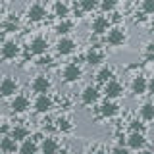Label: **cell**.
<instances>
[{
    "instance_id": "1",
    "label": "cell",
    "mask_w": 154,
    "mask_h": 154,
    "mask_svg": "<svg viewBox=\"0 0 154 154\" xmlns=\"http://www.w3.org/2000/svg\"><path fill=\"white\" fill-rule=\"evenodd\" d=\"M104 41H106V45H110L114 48H119V46H123L125 42H127V33H125V29L118 27V25L110 27L108 33L104 35Z\"/></svg>"
},
{
    "instance_id": "2",
    "label": "cell",
    "mask_w": 154,
    "mask_h": 154,
    "mask_svg": "<svg viewBox=\"0 0 154 154\" xmlns=\"http://www.w3.org/2000/svg\"><path fill=\"white\" fill-rule=\"evenodd\" d=\"M154 89V83L148 77H144L141 73H137L131 79V93L137 94V96H143V94H148V91Z\"/></svg>"
},
{
    "instance_id": "3",
    "label": "cell",
    "mask_w": 154,
    "mask_h": 154,
    "mask_svg": "<svg viewBox=\"0 0 154 154\" xmlns=\"http://www.w3.org/2000/svg\"><path fill=\"white\" fill-rule=\"evenodd\" d=\"M83 77V67L79 64H75V62H69V64L64 66V69H62V81L64 83H77V81Z\"/></svg>"
},
{
    "instance_id": "4",
    "label": "cell",
    "mask_w": 154,
    "mask_h": 154,
    "mask_svg": "<svg viewBox=\"0 0 154 154\" xmlns=\"http://www.w3.org/2000/svg\"><path fill=\"white\" fill-rule=\"evenodd\" d=\"M17 91H19V81L14 79L12 75H4L0 79V96L2 98H12L17 94Z\"/></svg>"
},
{
    "instance_id": "5",
    "label": "cell",
    "mask_w": 154,
    "mask_h": 154,
    "mask_svg": "<svg viewBox=\"0 0 154 154\" xmlns=\"http://www.w3.org/2000/svg\"><path fill=\"white\" fill-rule=\"evenodd\" d=\"M31 91L37 94H48L52 91V79L46 73H38L31 81Z\"/></svg>"
},
{
    "instance_id": "6",
    "label": "cell",
    "mask_w": 154,
    "mask_h": 154,
    "mask_svg": "<svg viewBox=\"0 0 154 154\" xmlns=\"http://www.w3.org/2000/svg\"><path fill=\"white\" fill-rule=\"evenodd\" d=\"M33 108L37 114H48L54 108V98L50 94H37V98L33 100Z\"/></svg>"
},
{
    "instance_id": "7",
    "label": "cell",
    "mask_w": 154,
    "mask_h": 154,
    "mask_svg": "<svg viewBox=\"0 0 154 154\" xmlns=\"http://www.w3.org/2000/svg\"><path fill=\"white\" fill-rule=\"evenodd\" d=\"M54 48H56V52L60 56H69V54H73V52L77 50V42L71 37H60L56 41Z\"/></svg>"
},
{
    "instance_id": "8",
    "label": "cell",
    "mask_w": 154,
    "mask_h": 154,
    "mask_svg": "<svg viewBox=\"0 0 154 154\" xmlns=\"http://www.w3.org/2000/svg\"><path fill=\"white\" fill-rule=\"evenodd\" d=\"M29 108H31V100H29V96H25V94H16L10 100V110H12L14 114H25Z\"/></svg>"
},
{
    "instance_id": "9",
    "label": "cell",
    "mask_w": 154,
    "mask_h": 154,
    "mask_svg": "<svg viewBox=\"0 0 154 154\" xmlns=\"http://www.w3.org/2000/svg\"><path fill=\"white\" fill-rule=\"evenodd\" d=\"M104 52L100 50L98 46H91L89 50L85 52V64L87 66H93V67H100L104 64Z\"/></svg>"
},
{
    "instance_id": "10",
    "label": "cell",
    "mask_w": 154,
    "mask_h": 154,
    "mask_svg": "<svg viewBox=\"0 0 154 154\" xmlns=\"http://www.w3.org/2000/svg\"><path fill=\"white\" fill-rule=\"evenodd\" d=\"M104 94L108 100H118L123 96V85L118 79H110L108 83H104Z\"/></svg>"
},
{
    "instance_id": "11",
    "label": "cell",
    "mask_w": 154,
    "mask_h": 154,
    "mask_svg": "<svg viewBox=\"0 0 154 154\" xmlns=\"http://www.w3.org/2000/svg\"><path fill=\"white\" fill-rule=\"evenodd\" d=\"M100 98V91L96 85H87L83 87V91H81V102H83L85 106H93L98 102Z\"/></svg>"
},
{
    "instance_id": "12",
    "label": "cell",
    "mask_w": 154,
    "mask_h": 154,
    "mask_svg": "<svg viewBox=\"0 0 154 154\" xmlns=\"http://www.w3.org/2000/svg\"><path fill=\"white\" fill-rule=\"evenodd\" d=\"M48 41H46V37H35V38H31L29 41V52L31 54H35V56H42V54H46L48 52Z\"/></svg>"
},
{
    "instance_id": "13",
    "label": "cell",
    "mask_w": 154,
    "mask_h": 154,
    "mask_svg": "<svg viewBox=\"0 0 154 154\" xmlns=\"http://www.w3.org/2000/svg\"><path fill=\"white\" fill-rule=\"evenodd\" d=\"M19 52H21V48L16 41H6L2 46H0V56L4 58V60H16L19 56Z\"/></svg>"
},
{
    "instance_id": "14",
    "label": "cell",
    "mask_w": 154,
    "mask_h": 154,
    "mask_svg": "<svg viewBox=\"0 0 154 154\" xmlns=\"http://www.w3.org/2000/svg\"><path fill=\"white\" fill-rule=\"evenodd\" d=\"M27 19L31 23H38V21H42V19L46 17V8L42 6V4H38V2H35V4H31V6L27 8Z\"/></svg>"
},
{
    "instance_id": "15",
    "label": "cell",
    "mask_w": 154,
    "mask_h": 154,
    "mask_svg": "<svg viewBox=\"0 0 154 154\" xmlns=\"http://www.w3.org/2000/svg\"><path fill=\"white\" fill-rule=\"evenodd\" d=\"M110 27H112V21L106 16H96L93 19V23H91V31H93L94 35H106Z\"/></svg>"
},
{
    "instance_id": "16",
    "label": "cell",
    "mask_w": 154,
    "mask_h": 154,
    "mask_svg": "<svg viewBox=\"0 0 154 154\" xmlns=\"http://www.w3.org/2000/svg\"><path fill=\"white\" fill-rule=\"evenodd\" d=\"M125 143H127L125 146H127L129 150H143V148L146 146V135L144 133H129V137H127Z\"/></svg>"
},
{
    "instance_id": "17",
    "label": "cell",
    "mask_w": 154,
    "mask_h": 154,
    "mask_svg": "<svg viewBox=\"0 0 154 154\" xmlns=\"http://www.w3.org/2000/svg\"><path fill=\"white\" fill-rule=\"evenodd\" d=\"M98 112H100V116H102V118L112 119V118H116V116L119 114V106L116 104V100H108V98H106L104 102L100 104Z\"/></svg>"
},
{
    "instance_id": "18",
    "label": "cell",
    "mask_w": 154,
    "mask_h": 154,
    "mask_svg": "<svg viewBox=\"0 0 154 154\" xmlns=\"http://www.w3.org/2000/svg\"><path fill=\"white\" fill-rule=\"evenodd\" d=\"M58 148H60V143L54 137H45L38 143V152L41 154H56Z\"/></svg>"
},
{
    "instance_id": "19",
    "label": "cell",
    "mask_w": 154,
    "mask_h": 154,
    "mask_svg": "<svg viewBox=\"0 0 154 154\" xmlns=\"http://www.w3.org/2000/svg\"><path fill=\"white\" fill-rule=\"evenodd\" d=\"M110 79H116V69H114V66H110V64H102L98 67V71H96V81L98 83H108Z\"/></svg>"
},
{
    "instance_id": "20",
    "label": "cell",
    "mask_w": 154,
    "mask_h": 154,
    "mask_svg": "<svg viewBox=\"0 0 154 154\" xmlns=\"http://www.w3.org/2000/svg\"><path fill=\"white\" fill-rule=\"evenodd\" d=\"M73 27H75V23L71 21L69 17H67V19H60V21L54 25V33L60 35V37H67L71 31H73Z\"/></svg>"
},
{
    "instance_id": "21",
    "label": "cell",
    "mask_w": 154,
    "mask_h": 154,
    "mask_svg": "<svg viewBox=\"0 0 154 154\" xmlns=\"http://www.w3.org/2000/svg\"><path fill=\"white\" fill-rule=\"evenodd\" d=\"M52 12H54V16L58 19H67V17H69V14H71V8H69V4H67V2H64V0H56Z\"/></svg>"
},
{
    "instance_id": "22",
    "label": "cell",
    "mask_w": 154,
    "mask_h": 154,
    "mask_svg": "<svg viewBox=\"0 0 154 154\" xmlns=\"http://www.w3.org/2000/svg\"><path fill=\"white\" fill-rule=\"evenodd\" d=\"M29 133L31 131H29L25 125H12L8 137H12L16 143H21V141H25V139H29Z\"/></svg>"
},
{
    "instance_id": "23",
    "label": "cell",
    "mask_w": 154,
    "mask_h": 154,
    "mask_svg": "<svg viewBox=\"0 0 154 154\" xmlns=\"http://www.w3.org/2000/svg\"><path fill=\"white\" fill-rule=\"evenodd\" d=\"M17 152L19 154H38V143L35 139H25L17 146Z\"/></svg>"
},
{
    "instance_id": "24",
    "label": "cell",
    "mask_w": 154,
    "mask_h": 154,
    "mask_svg": "<svg viewBox=\"0 0 154 154\" xmlns=\"http://www.w3.org/2000/svg\"><path fill=\"white\" fill-rule=\"evenodd\" d=\"M139 119L144 123H148V122H152L154 119V104L148 100V102H144L141 108H139Z\"/></svg>"
},
{
    "instance_id": "25",
    "label": "cell",
    "mask_w": 154,
    "mask_h": 154,
    "mask_svg": "<svg viewBox=\"0 0 154 154\" xmlns=\"http://www.w3.org/2000/svg\"><path fill=\"white\" fill-rule=\"evenodd\" d=\"M17 150V143L14 141L12 137H0V152H4V154H12V152H16Z\"/></svg>"
},
{
    "instance_id": "26",
    "label": "cell",
    "mask_w": 154,
    "mask_h": 154,
    "mask_svg": "<svg viewBox=\"0 0 154 154\" xmlns=\"http://www.w3.org/2000/svg\"><path fill=\"white\" fill-rule=\"evenodd\" d=\"M56 129L62 133H71L73 131V122H71V118H67V116H60V118L56 119Z\"/></svg>"
},
{
    "instance_id": "27",
    "label": "cell",
    "mask_w": 154,
    "mask_h": 154,
    "mask_svg": "<svg viewBox=\"0 0 154 154\" xmlns=\"http://www.w3.org/2000/svg\"><path fill=\"white\" fill-rule=\"evenodd\" d=\"M98 8V0H79V10L83 14L87 12H94Z\"/></svg>"
},
{
    "instance_id": "28",
    "label": "cell",
    "mask_w": 154,
    "mask_h": 154,
    "mask_svg": "<svg viewBox=\"0 0 154 154\" xmlns=\"http://www.w3.org/2000/svg\"><path fill=\"white\" fill-rule=\"evenodd\" d=\"M129 127H131V133H144L146 131V123L141 122V119H131L129 122Z\"/></svg>"
},
{
    "instance_id": "29",
    "label": "cell",
    "mask_w": 154,
    "mask_h": 154,
    "mask_svg": "<svg viewBox=\"0 0 154 154\" xmlns=\"http://www.w3.org/2000/svg\"><path fill=\"white\" fill-rule=\"evenodd\" d=\"M116 4H118V0H98V8L102 12H114Z\"/></svg>"
},
{
    "instance_id": "30",
    "label": "cell",
    "mask_w": 154,
    "mask_h": 154,
    "mask_svg": "<svg viewBox=\"0 0 154 154\" xmlns=\"http://www.w3.org/2000/svg\"><path fill=\"white\" fill-rule=\"evenodd\" d=\"M141 8H143V14H144V16H150V14H154V0H143V2H141Z\"/></svg>"
},
{
    "instance_id": "31",
    "label": "cell",
    "mask_w": 154,
    "mask_h": 154,
    "mask_svg": "<svg viewBox=\"0 0 154 154\" xmlns=\"http://www.w3.org/2000/svg\"><path fill=\"white\" fill-rule=\"evenodd\" d=\"M144 60L146 62H152L154 60V42H146V48H144Z\"/></svg>"
},
{
    "instance_id": "32",
    "label": "cell",
    "mask_w": 154,
    "mask_h": 154,
    "mask_svg": "<svg viewBox=\"0 0 154 154\" xmlns=\"http://www.w3.org/2000/svg\"><path fill=\"white\" fill-rule=\"evenodd\" d=\"M110 154H131V150L125 144H116L112 150H110Z\"/></svg>"
},
{
    "instance_id": "33",
    "label": "cell",
    "mask_w": 154,
    "mask_h": 154,
    "mask_svg": "<svg viewBox=\"0 0 154 154\" xmlns=\"http://www.w3.org/2000/svg\"><path fill=\"white\" fill-rule=\"evenodd\" d=\"M37 64L42 66V67H45V66H50L52 64V58L46 56V54H42V56H38V62H37Z\"/></svg>"
},
{
    "instance_id": "34",
    "label": "cell",
    "mask_w": 154,
    "mask_h": 154,
    "mask_svg": "<svg viewBox=\"0 0 154 154\" xmlns=\"http://www.w3.org/2000/svg\"><path fill=\"white\" fill-rule=\"evenodd\" d=\"M4 29H6L8 33H14L17 29V21H6V23H4ZM6 31H4V33H6Z\"/></svg>"
},
{
    "instance_id": "35",
    "label": "cell",
    "mask_w": 154,
    "mask_h": 154,
    "mask_svg": "<svg viewBox=\"0 0 154 154\" xmlns=\"http://www.w3.org/2000/svg\"><path fill=\"white\" fill-rule=\"evenodd\" d=\"M10 129H12V125H10V123H2V125H0V135H2V137L10 135Z\"/></svg>"
},
{
    "instance_id": "36",
    "label": "cell",
    "mask_w": 154,
    "mask_h": 154,
    "mask_svg": "<svg viewBox=\"0 0 154 154\" xmlns=\"http://www.w3.org/2000/svg\"><path fill=\"white\" fill-rule=\"evenodd\" d=\"M56 154H71V150H69V148H58Z\"/></svg>"
},
{
    "instance_id": "37",
    "label": "cell",
    "mask_w": 154,
    "mask_h": 154,
    "mask_svg": "<svg viewBox=\"0 0 154 154\" xmlns=\"http://www.w3.org/2000/svg\"><path fill=\"white\" fill-rule=\"evenodd\" d=\"M93 154H110V152L106 150V148H96V150H94Z\"/></svg>"
},
{
    "instance_id": "38",
    "label": "cell",
    "mask_w": 154,
    "mask_h": 154,
    "mask_svg": "<svg viewBox=\"0 0 154 154\" xmlns=\"http://www.w3.org/2000/svg\"><path fill=\"white\" fill-rule=\"evenodd\" d=\"M6 42V35H4V31H0V46Z\"/></svg>"
},
{
    "instance_id": "39",
    "label": "cell",
    "mask_w": 154,
    "mask_h": 154,
    "mask_svg": "<svg viewBox=\"0 0 154 154\" xmlns=\"http://www.w3.org/2000/svg\"><path fill=\"white\" fill-rule=\"evenodd\" d=\"M139 154H152L150 150H146V148H143V150H139Z\"/></svg>"
},
{
    "instance_id": "40",
    "label": "cell",
    "mask_w": 154,
    "mask_h": 154,
    "mask_svg": "<svg viewBox=\"0 0 154 154\" xmlns=\"http://www.w3.org/2000/svg\"><path fill=\"white\" fill-rule=\"evenodd\" d=\"M0 154H4V152H0Z\"/></svg>"
},
{
    "instance_id": "41",
    "label": "cell",
    "mask_w": 154,
    "mask_h": 154,
    "mask_svg": "<svg viewBox=\"0 0 154 154\" xmlns=\"http://www.w3.org/2000/svg\"><path fill=\"white\" fill-rule=\"evenodd\" d=\"M54 2H56V0H54Z\"/></svg>"
}]
</instances>
